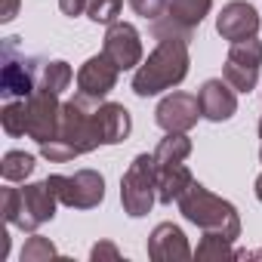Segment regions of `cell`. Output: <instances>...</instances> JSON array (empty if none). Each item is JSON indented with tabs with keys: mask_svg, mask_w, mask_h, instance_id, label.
I'll return each instance as SVG.
<instances>
[{
	"mask_svg": "<svg viewBox=\"0 0 262 262\" xmlns=\"http://www.w3.org/2000/svg\"><path fill=\"white\" fill-rule=\"evenodd\" d=\"M102 99H93L86 93H77L74 99L62 102V123L56 139L40 145V155L50 164H68L80 155H90L102 145L99 139V126H96V108Z\"/></svg>",
	"mask_w": 262,
	"mask_h": 262,
	"instance_id": "6da1fadb",
	"label": "cell"
},
{
	"mask_svg": "<svg viewBox=\"0 0 262 262\" xmlns=\"http://www.w3.org/2000/svg\"><path fill=\"white\" fill-rule=\"evenodd\" d=\"M188 40L179 37H164L158 40V47L151 50V56L136 68L133 74V93L139 99L148 96H161L173 86H179L188 77Z\"/></svg>",
	"mask_w": 262,
	"mask_h": 262,
	"instance_id": "7a4b0ae2",
	"label": "cell"
},
{
	"mask_svg": "<svg viewBox=\"0 0 262 262\" xmlns=\"http://www.w3.org/2000/svg\"><path fill=\"white\" fill-rule=\"evenodd\" d=\"M176 204H179V213L191 225H198L201 231H213V234H222L228 241L241 237V216H237L234 204L222 201L219 194H213L201 182H191Z\"/></svg>",
	"mask_w": 262,
	"mask_h": 262,
	"instance_id": "3957f363",
	"label": "cell"
},
{
	"mask_svg": "<svg viewBox=\"0 0 262 262\" xmlns=\"http://www.w3.org/2000/svg\"><path fill=\"white\" fill-rule=\"evenodd\" d=\"M0 204H4V222L16 225L22 231H37L43 222H53L59 198L50 188V182H31L25 188H4L0 194Z\"/></svg>",
	"mask_w": 262,
	"mask_h": 262,
	"instance_id": "277c9868",
	"label": "cell"
},
{
	"mask_svg": "<svg viewBox=\"0 0 262 262\" xmlns=\"http://www.w3.org/2000/svg\"><path fill=\"white\" fill-rule=\"evenodd\" d=\"M158 201V164L155 155H136L120 179V204L129 219H142Z\"/></svg>",
	"mask_w": 262,
	"mask_h": 262,
	"instance_id": "5b68a950",
	"label": "cell"
},
{
	"mask_svg": "<svg viewBox=\"0 0 262 262\" xmlns=\"http://www.w3.org/2000/svg\"><path fill=\"white\" fill-rule=\"evenodd\" d=\"M40 59L25 56L19 50V37L4 40V68H0V96L10 99H28L40 83Z\"/></svg>",
	"mask_w": 262,
	"mask_h": 262,
	"instance_id": "8992f818",
	"label": "cell"
},
{
	"mask_svg": "<svg viewBox=\"0 0 262 262\" xmlns=\"http://www.w3.org/2000/svg\"><path fill=\"white\" fill-rule=\"evenodd\" d=\"M210 10H213V0H167L164 16L151 22V37L155 40L179 37L191 43L194 28L210 16Z\"/></svg>",
	"mask_w": 262,
	"mask_h": 262,
	"instance_id": "52a82bcc",
	"label": "cell"
},
{
	"mask_svg": "<svg viewBox=\"0 0 262 262\" xmlns=\"http://www.w3.org/2000/svg\"><path fill=\"white\" fill-rule=\"evenodd\" d=\"M59 204L71 210H93L105 201V176L96 170H77L74 176H47Z\"/></svg>",
	"mask_w": 262,
	"mask_h": 262,
	"instance_id": "ba28073f",
	"label": "cell"
},
{
	"mask_svg": "<svg viewBox=\"0 0 262 262\" xmlns=\"http://www.w3.org/2000/svg\"><path fill=\"white\" fill-rule=\"evenodd\" d=\"M259 68H262V40L247 37L231 43L228 56H225V68L222 77L237 90V93H250L259 83Z\"/></svg>",
	"mask_w": 262,
	"mask_h": 262,
	"instance_id": "9c48e42d",
	"label": "cell"
},
{
	"mask_svg": "<svg viewBox=\"0 0 262 262\" xmlns=\"http://www.w3.org/2000/svg\"><path fill=\"white\" fill-rule=\"evenodd\" d=\"M59 123H62V102L59 93H50L43 86H37L28 96V136L43 145L50 139H56L59 133Z\"/></svg>",
	"mask_w": 262,
	"mask_h": 262,
	"instance_id": "30bf717a",
	"label": "cell"
},
{
	"mask_svg": "<svg viewBox=\"0 0 262 262\" xmlns=\"http://www.w3.org/2000/svg\"><path fill=\"white\" fill-rule=\"evenodd\" d=\"M198 117H204V111H201V99L191 93H170L155 108V120L164 133H188L198 123Z\"/></svg>",
	"mask_w": 262,
	"mask_h": 262,
	"instance_id": "8fae6325",
	"label": "cell"
},
{
	"mask_svg": "<svg viewBox=\"0 0 262 262\" xmlns=\"http://www.w3.org/2000/svg\"><path fill=\"white\" fill-rule=\"evenodd\" d=\"M102 53H105L120 71L139 68V65H142V37H139V31L129 25V22H114V25H108V31H105Z\"/></svg>",
	"mask_w": 262,
	"mask_h": 262,
	"instance_id": "7c38bea8",
	"label": "cell"
},
{
	"mask_svg": "<svg viewBox=\"0 0 262 262\" xmlns=\"http://www.w3.org/2000/svg\"><path fill=\"white\" fill-rule=\"evenodd\" d=\"M216 31L228 43L256 37L259 34V13H256V7L247 4V0H231V4H225L222 13L216 16Z\"/></svg>",
	"mask_w": 262,
	"mask_h": 262,
	"instance_id": "4fadbf2b",
	"label": "cell"
},
{
	"mask_svg": "<svg viewBox=\"0 0 262 262\" xmlns=\"http://www.w3.org/2000/svg\"><path fill=\"white\" fill-rule=\"evenodd\" d=\"M117 74H120V68L105 53L90 56L77 71V93H86L93 99H105L117 86Z\"/></svg>",
	"mask_w": 262,
	"mask_h": 262,
	"instance_id": "5bb4252c",
	"label": "cell"
},
{
	"mask_svg": "<svg viewBox=\"0 0 262 262\" xmlns=\"http://www.w3.org/2000/svg\"><path fill=\"white\" fill-rule=\"evenodd\" d=\"M198 99H201L204 117L213 120V123H225V120H231L234 111H237V90H234L225 77H210V80H204Z\"/></svg>",
	"mask_w": 262,
	"mask_h": 262,
	"instance_id": "9a60e30c",
	"label": "cell"
},
{
	"mask_svg": "<svg viewBox=\"0 0 262 262\" xmlns=\"http://www.w3.org/2000/svg\"><path fill=\"white\" fill-rule=\"evenodd\" d=\"M194 253L188 247V237L176 222H161L148 234V259H155V262H185Z\"/></svg>",
	"mask_w": 262,
	"mask_h": 262,
	"instance_id": "2e32d148",
	"label": "cell"
},
{
	"mask_svg": "<svg viewBox=\"0 0 262 262\" xmlns=\"http://www.w3.org/2000/svg\"><path fill=\"white\" fill-rule=\"evenodd\" d=\"M96 126H99L102 145H120V142H126L129 129H133V120H129V111L123 105L102 102L96 108Z\"/></svg>",
	"mask_w": 262,
	"mask_h": 262,
	"instance_id": "e0dca14e",
	"label": "cell"
},
{
	"mask_svg": "<svg viewBox=\"0 0 262 262\" xmlns=\"http://www.w3.org/2000/svg\"><path fill=\"white\" fill-rule=\"evenodd\" d=\"M194 182L191 170L185 164H170V167H158V201L161 204H173L185 194V188Z\"/></svg>",
	"mask_w": 262,
	"mask_h": 262,
	"instance_id": "ac0fdd59",
	"label": "cell"
},
{
	"mask_svg": "<svg viewBox=\"0 0 262 262\" xmlns=\"http://www.w3.org/2000/svg\"><path fill=\"white\" fill-rule=\"evenodd\" d=\"M191 155V139L188 133H167L158 148H155V164L158 167H170V164H185V158Z\"/></svg>",
	"mask_w": 262,
	"mask_h": 262,
	"instance_id": "d6986e66",
	"label": "cell"
},
{
	"mask_svg": "<svg viewBox=\"0 0 262 262\" xmlns=\"http://www.w3.org/2000/svg\"><path fill=\"white\" fill-rule=\"evenodd\" d=\"M0 126L13 139L28 136V99H10L0 111Z\"/></svg>",
	"mask_w": 262,
	"mask_h": 262,
	"instance_id": "ffe728a7",
	"label": "cell"
},
{
	"mask_svg": "<svg viewBox=\"0 0 262 262\" xmlns=\"http://www.w3.org/2000/svg\"><path fill=\"white\" fill-rule=\"evenodd\" d=\"M71 80H74V71H71L68 62L56 59V62H43V65H40V83H37V86H43V90L62 96V93L71 86Z\"/></svg>",
	"mask_w": 262,
	"mask_h": 262,
	"instance_id": "44dd1931",
	"label": "cell"
},
{
	"mask_svg": "<svg viewBox=\"0 0 262 262\" xmlns=\"http://www.w3.org/2000/svg\"><path fill=\"white\" fill-rule=\"evenodd\" d=\"M34 155L28 151H7L4 161H0V176L7 182H25L31 173H34Z\"/></svg>",
	"mask_w": 262,
	"mask_h": 262,
	"instance_id": "7402d4cb",
	"label": "cell"
},
{
	"mask_svg": "<svg viewBox=\"0 0 262 262\" xmlns=\"http://www.w3.org/2000/svg\"><path fill=\"white\" fill-rule=\"evenodd\" d=\"M231 244H234V241H228V237H222V234L204 231V237H201V244H198L194 256H198V259H204V262H213V259H234L237 253H234V247H231Z\"/></svg>",
	"mask_w": 262,
	"mask_h": 262,
	"instance_id": "603a6c76",
	"label": "cell"
},
{
	"mask_svg": "<svg viewBox=\"0 0 262 262\" xmlns=\"http://www.w3.org/2000/svg\"><path fill=\"white\" fill-rule=\"evenodd\" d=\"M59 250L50 237H40V234H31L22 247V262H43V259H56Z\"/></svg>",
	"mask_w": 262,
	"mask_h": 262,
	"instance_id": "cb8c5ba5",
	"label": "cell"
},
{
	"mask_svg": "<svg viewBox=\"0 0 262 262\" xmlns=\"http://www.w3.org/2000/svg\"><path fill=\"white\" fill-rule=\"evenodd\" d=\"M120 7H123V0H90L86 16L96 25H114L117 16H120Z\"/></svg>",
	"mask_w": 262,
	"mask_h": 262,
	"instance_id": "d4e9b609",
	"label": "cell"
},
{
	"mask_svg": "<svg viewBox=\"0 0 262 262\" xmlns=\"http://www.w3.org/2000/svg\"><path fill=\"white\" fill-rule=\"evenodd\" d=\"M129 7H133V13H136V16H142V19L155 22V19H161V16H164L167 0H129Z\"/></svg>",
	"mask_w": 262,
	"mask_h": 262,
	"instance_id": "484cf974",
	"label": "cell"
},
{
	"mask_svg": "<svg viewBox=\"0 0 262 262\" xmlns=\"http://www.w3.org/2000/svg\"><path fill=\"white\" fill-rule=\"evenodd\" d=\"M90 259H93V262H102V259H114V262H117V259H120V250H117L111 241H99V244L90 250Z\"/></svg>",
	"mask_w": 262,
	"mask_h": 262,
	"instance_id": "4316f807",
	"label": "cell"
},
{
	"mask_svg": "<svg viewBox=\"0 0 262 262\" xmlns=\"http://www.w3.org/2000/svg\"><path fill=\"white\" fill-rule=\"evenodd\" d=\"M86 7H90V0H59V10H62L68 19L83 16V13H86Z\"/></svg>",
	"mask_w": 262,
	"mask_h": 262,
	"instance_id": "83f0119b",
	"label": "cell"
},
{
	"mask_svg": "<svg viewBox=\"0 0 262 262\" xmlns=\"http://www.w3.org/2000/svg\"><path fill=\"white\" fill-rule=\"evenodd\" d=\"M19 13V0H4V10H0V22H13Z\"/></svg>",
	"mask_w": 262,
	"mask_h": 262,
	"instance_id": "f1b7e54d",
	"label": "cell"
},
{
	"mask_svg": "<svg viewBox=\"0 0 262 262\" xmlns=\"http://www.w3.org/2000/svg\"><path fill=\"white\" fill-rule=\"evenodd\" d=\"M253 191H256V201L262 204V173L256 176V185H253Z\"/></svg>",
	"mask_w": 262,
	"mask_h": 262,
	"instance_id": "f546056e",
	"label": "cell"
},
{
	"mask_svg": "<svg viewBox=\"0 0 262 262\" xmlns=\"http://www.w3.org/2000/svg\"><path fill=\"white\" fill-rule=\"evenodd\" d=\"M259 139H262V117H259Z\"/></svg>",
	"mask_w": 262,
	"mask_h": 262,
	"instance_id": "4dcf8cb0",
	"label": "cell"
},
{
	"mask_svg": "<svg viewBox=\"0 0 262 262\" xmlns=\"http://www.w3.org/2000/svg\"><path fill=\"white\" fill-rule=\"evenodd\" d=\"M259 161H262V148H259Z\"/></svg>",
	"mask_w": 262,
	"mask_h": 262,
	"instance_id": "1f68e13d",
	"label": "cell"
}]
</instances>
